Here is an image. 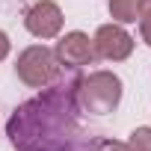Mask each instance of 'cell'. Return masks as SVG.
<instances>
[{
  "mask_svg": "<svg viewBox=\"0 0 151 151\" xmlns=\"http://www.w3.org/2000/svg\"><path fill=\"white\" fill-rule=\"evenodd\" d=\"M27 27L36 33V36H53L59 30V12L53 3H39L33 6L30 18H27Z\"/></svg>",
  "mask_w": 151,
  "mask_h": 151,
  "instance_id": "obj_1",
  "label": "cell"
},
{
  "mask_svg": "<svg viewBox=\"0 0 151 151\" xmlns=\"http://www.w3.org/2000/svg\"><path fill=\"white\" fill-rule=\"evenodd\" d=\"M98 45H101V53L104 56H113V59L127 56V50H130V39L119 27H104L98 33Z\"/></svg>",
  "mask_w": 151,
  "mask_h": 151,
  "instance_id": "obj_2",
  "label": "cell"
},
{
  "mask_svg": "<svg viewBox=\"0 0 151 151\" xmlns=\"http://www.w3.org/2000/svg\"><path fill=\"white\" fill-rule=\"evenodd\" d=\"M110 9L122 18V21H133V9H136V0H110Z\"/></svg>",
  "mask_w": 151,
  "mask_h": 151,
  "instance_id": "obj_3",
  "label": "cell"
},
{
  "mask_svg": "<svg viewBox=\"0 0 151 151\" xmlns=\"http://www.w3.org/2000/svg\"><path fill=\"white\" fill-rule=\"evenodd\" d=\"M133 151H151V130H136L133 133Z\"/></svg>",
  "mask_w": 151,
  "mask_h": 151,
  "instance_id": "obj_4",
  "label": "cell"
},
{
  "mask_svg": "<svg viewBox=\"0 0 151 151\" xmlns=\"http://www.w3.org/2000/svg\"><path fill=\"white\" fill-rule=\"evenodd\" d=\"M6 47H9V45H6V36H3V33H0V56H3V53H6Z\"/></svg>",
  "mask_w": 151,
  "mask_h": 151,
  "instance_id": "obj_5",
  "label": "cell"
}]
</instances>
